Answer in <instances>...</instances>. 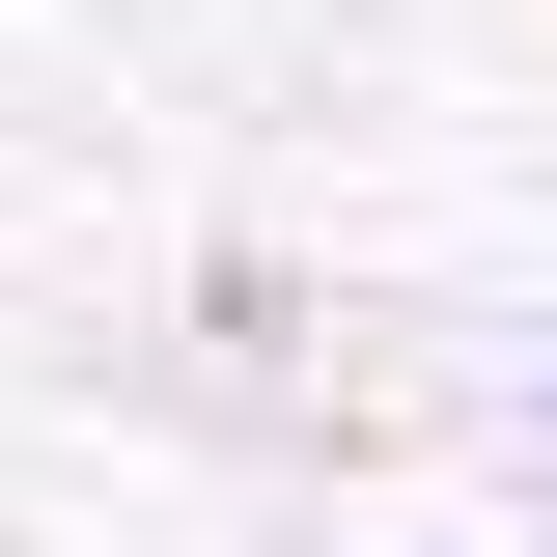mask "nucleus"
Returning a JSON list of instances; mask_svg holds the SVG:
<instances>
[{"label":"nucleus","instance_id":"f257e3e1","mask_svg":"<svg viewBox=\"0 0 557 557\" xmlns=\"http://www.w3.org/2000/svg\"><path fill=\"white\" fill-rule=\"evenodd\" d=\"M530 474H557V391H530Z\"/></svg>","mask_w":557,"mask_h":557}]
</instances>
